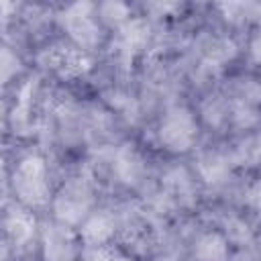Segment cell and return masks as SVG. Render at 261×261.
<instances>
[{"label": "cell", "instance_id": "6da1fadb", "mask_svg": "<svg viewBox=\"0 0 261 261\" xmlns=\"http://www.w3.org/2000/svg\"><path fill=\"white\" fill-rule=\"evenodd\" d=\"M10 186L24 208H43L51 200L47 161L39 153H27L16 163Z\"/></svg>", "mask_w": 261, "mask_h": 261}, {"label": "cell", "instance_id": "7a4b0ae2", "mask_svg": "<svg viewBox=\"0 0 261 261\" xmlns=\"http://www.w3.org/2000/svg\"><path fill=\"white\" fill-rule=\"evenodd\" d=\"M94 206V184L90 175L69 177L59 192L53 196V214L59 224L75 226L92 212Z\"/></svg>", "mask_w": 261, "mask_h": 261}, {"label": "cell", "instance_id": "3957f363", "mask_svg": "<svg viewBox=\"0 0 261 261\" xmlns=\"http://www.w3.org/2000/svg\"><path fill=\"white\" fill-rule=\"evenodd\" d=\"M159 141L171 153H186L198 139V122L186 104H173L165 110L159 122Z\"/></svg>", "mask_w": 261, "mask_h": 261}, {"label": "cell", "instance_id": "277c9868", "mask_svg": "<svg viewBox=\"0 0 261 261\" xmlns=\"http://www.w3.org/2000/svg\"><path fill=\"white\" fill-rule=\"evenodd\" d=\"M57 20L77 49L88 53L90 49H96L100 45V24L96 20V4L92 2L69 4L59 12Z\"/></svg>", "mask_w": 261, "mask_h": 261}, {"label": "cell", "instance_id": "5b68a950", "mask_svg": "<svg viewBox=\"0 0 261 261\" xmlns=\"http://www.w3.org/2000/svg\"><path fill=\"white\" fill-rule=\"evenodd\" d=\"M39 63L45 69H51L61 80H75L92 69V57L75 45L65 43H55L43 49L39 55Z\"/></svg>", "mask_w": 261, "mask_h": 261}, {"label": "cell", "instance_id": "8992f818", "mask_svg": "<svg viewBox=\"0 0 261 261\" xmlns=\"http://www.w3.org/2000/svg\"><path fill=\"white\" fill-rule=\"evenodd\" d=\"M161 198L167 206H181L192 208L198 198L196 181L188 167L184 165H171L161 175Z\"/></svg>", "mask_w": 261, "mask_h": 261}, {"label": "cell", "instance_id": "52a82bcc", "mask_svg": "<svg viewBox=\"0 0 261 261\" xmlns=\"http://www.w3.org/2000/svg\"><path fill=\"white\" fill-rule=\"evenodd\" d=\"M37 90H39V77L29 75L16 92L14 106L8 108V126L18 137L33 135V102L37 98Z\"/></svg>", "mask_w": 261, "mask_h": 261}, {"label": "cell", "instance_id": "ba28073f", "mask_svg": "<svg viewBox=\"0 0 261 261\" xmlns=\"http://www.w3.org/2000/svg\"><path fill=\"white\" fill-rule=\"evenodd\" d=\"M112 171L122 186L137 188L145 177L147 165L141 151L133 143H122L112 151Z\"/></svg>", "mask_w": 261, "mask_h": 261}, {"label": "cell", "instance_id": "9c48e42d", "mask_svg": "<svg viewBox=\"0 0 261 261\" xmlns=\"http://www.w3.org/2000/svg\"><path fill=\"white\" fill-rule=\"evenodd\" d=\"M149 22L145 18H128L124 24L118 27L116 33V53L122 65H130L135 55L147 45L149 41Z\"/></svg>", "mask_w": 261, "mask_h": 261}, {"label": "cell", "instance_id": "30bf717a", "mask_svg": "<svg viewBox=\"0 0 261 261\" xmlns=\"http://www.w3.org/2000/svg\"><path fill=\"white\" fill-rule=\"evenodd\" d=\"M232 161L228 151L222 149H206L196 159V171L200 179L210 188H220L228 181L232 171Z\"/></svg>", "mask_w": 261, "mask_h": 261}, {"label": "cell", "instance_id": "8fae6325", "mask_svg": "<svg viewBox=\"0 0 261 261\" xmlns=\"http://www.w3.org/2000/svg\"><path fill=\"white\" fill-rule=\"evenodd\" d=\"M2 228L14 247L24 249L37 234V218L29 208L10 206L2 218Z\"/></svg>", "mask_w": 261, "mask_h": 261}, {"label": "cell", "instance_id": "7c38bea8", "mask_svg": "<svg viewBox=\"0 0 261 261\" xmlns=\"http://www.w3.org/2000/svg\"><path fill=\"white\" fill-rule=\"evenodd\" d=\"M75 239L65 224H47L43 228L45 261H75Z\"/></svg>", "mask_w": 261, "mask_h": 261}, {"label": "cell", "instance_id": "4fadbf2b", "mask_svg": "<svg viewBox=\"0 0 261 261\" xmlns=\"http://www.w3.org/2000/svg\"><path fill=\"white\" fill-rule=\"evenodd\" d=\"M116 232V216L110 210H96L90 212L84 222L80 224V237L86 247H100L106 245Z\"/></svg>", "mask_w": 261, "mask_h": 261}, {"label": "cell", "instance_id": "5bb4252c", "mask_svg": "<svg viewBox=\"0 0 261 261\" xmlns=\"http://www.w3.org/2000/svg\"><path fill=\"white\" fill-rule=\"evenodd\" d=\"M196 261H228V241L218 230L204 232L194 247Z\"/></svg>", "mask_w": 261, "mask_h": 261}, {"label": "cell", "instance_id": "9a60e30c", "mask_svg": "<svg viewBox=\"0 0 261 261\" xmlns=\"http://www.w3.org/2000/svg\"><path fill=\"white\" fill-rule=\"evenodd\" d=\"M228 110L230 102L224 94H210L200 102V114L204 122L212 128H218L228 120Z\"/></svg>", "mask_w": 261, "mask_h": 261}, {"label": "cell", "instance_id": "2e32d148", "mask_svg": "<svg viewBox=\"0 0 261 261\" xmlns=\"http://www.w3.org/2000/svg\"><path fill=\"white\" fill-rule=\"evenodd\" d=\"M232 165H243V167H255L259 163V137L247 135L245 139H241L234 149L228 153Z\"/></svg>", "mask_w": 261, "mask_h": 261}, {"label": "cell", "instance_id": "e0dca14e", "mask_svg": "<svg viewBox=\"0 0 261 261\" xmlns=\"http://www.w3.org/2000/svg\"><path fill=\"white\" fill-rule=\"evenodd\" d=\"M102 98L116 112H120L128 122H137L139 120V104H137V100L130 94H126L122 90H106L102 94Z\"/></svg>", "mask_w": 261, "mask_h": 261}, {"label": "cell", "instance_id": "ac0fdd59", "mask_svg": "<svg viewBox=\"0 0 261 261\" xmlns=\"http://www.w3.org/2000/svg\"><path fill=\"white\" fill-rule=\"evenodd\" d=\"M96 14L98 18L108 24V27H120L128 20V14H130V8L128 4L124 2H116V0H110V2H102L96 6Z\"/></svg>", "mask_w": 261, "mask_h": 261}, {"label": "cell", "instance_id": "d6986e66", "mask_svg": "<svg viewBox=\"0 0 261 261\" xmlns=\"http://www.w3.org/2000/svg\"><path fill=\"white\" fill-rule=\"evenodd\" d=\"M228 102H230L228 116H230V120L237 128L251 130V128L257 126V122H259L257 106H251V104H245V102H234V100H228Z\"/></svg>", "mask_w": 261, "mask_h": 261}, {"label": "cell", "instance_id": "ffe728a7", "mask_svg": "<svg viewBox=\"0 0 261 261\" xmlns=\"http://www.w3.org/2000/svg\"><path fill=\"white\" fill-rule=\"evenodd\" d=\"M218 10H222L226 20L241 24L247 18H257L259 4L257 2H222V4H218Z\"/></svg>", "mask_w": 261, "mask_h": 261}, {"label": "cell", "instance_id": "44dd1931", "mask_svg": "<svg viewBox=\"0 0 261 261\" xmlns=\"http://www.w3.org/2000/svg\"><path fill=\"white\" fill-rule=\"evenodd\" d=\"M84 261H135L130 255L124 251L110 247V245H100V247H86L82 253Z\"/></svg>", "mask_w": 261, "mask_h": 261}, {"label": "cell", "instance_id": "7402d4cb", "mask_svg": "<svg viewBox=\"0 0 261 261\" xmlns=\"http://www.w3.org/2000/svg\"><path fill=\"white\" fill-rule=\"evenodd\" d=\"M261 98V92H259V84L257 80L253 77H245V80H237L234 82V88H232V98L234 102H245V104H251V106H257Z\"/></svg>", "mask_w": 261, "mask_h": 261}, {"label": "cell", "instance_id": "603a6c76", "mask_svg": "<svg viewBox=\"0 0 261 261\" xmlns=\"http://www.w3.org/2000/svg\"><path fill=\"white\" fill-rule=\"evenodd\" d=\"M224 226H226V234H224L226 241H234L239 245H249L251 243L253 232H251V228H249V224L245 220H241V218H226Z\"/></svg>", "mask_w": 261, "mask_h": 261}, {"label": "cell", "instance_id": "cb8c5ba5", "mask_svg": "<svg viewBox=\"0 0 261 261\" xmlns=\"http://www.w3.org/2000/svg\"><path fill=\"white\" fill-rule=\"evenodd\" d=\"M18 69H20V59L8 47L0 45V86L6 84L12 75H16Z\"/></svg>", "mask_w": 261, "mask_h": 261}, {"label": "cell", "instance_id": "d4e9b609", "mask_svg": "<svg viewBox=\"0 0 261 261\" xmlns=\"http://www.w3.org/2000/svg\"><path fill=\"white\" fill-rule=\"evenodd\" d=\"M147 8L153 12V16H167L169 12L177 10L179 6L175 2H153V4H147Z\"/></svg>", "mask_w": 261, "mask_h": 261}, {"label": "cell", "instance_id": "484cf974", "mask_svg": "<svg viewBox=\"0 0 261 261\" xmlns=\"http://www.w3.org/2000/svg\"><path fill=\"white\" fill-rule=\"evenodd\" d=\"M245 202H247L253 210L259 208V184H257V181H253V184L249 186V190H245Z\"/></svg>", "mask_w": 261, "mask_h": 261}, {"label": "cell", "instance_id": "4316f807", "mask_svg": "<svg viewBox=\"0 0 261 261\" xmlns=\"http://www.w3.org/2000/svg\"><path fill=\"white\" fill-rule=\"evenodd\" d=\"M8 126V106L4 100H0V133H4Z\"/></svg>", "mask_w": 261, "mask_h": 261}, {"label": "cell", "instance_id": "83f0119b", "mask_svg": "<svg viewBox=\"0 0 261 261\" xmlns=\"http://www.w3.org/2000/svg\"><path fill=\"white\" fill-rule=\"evenodd\" d=\"M251 57L253 63H259V33H255L251 39Z\"/></svg>", "mask_w": 261, "mask_h": 261}, {"label": "cell", "instance_id": "f1b7e54d", "mask_svg": "<svg viewBox=\"0 0 261 261\" xmlns=\"http://www.w3.org/2000/svg\"><path fill=\"white\" fill-rule=\"evenodd\" d=\"M230 261H257V257H255L251 251H241V253L232 255Z\"/></svg>", "mask_w": 261, "mask_h": 261}, {"label": "cell", "instance_id": "f546056e", "mask_svg": "<svg viewBox=\"0 0 261 261\" xmlns=\"http://www.w3.org/2000/svg\"><path fill=\"white\" fill-rule=\"evenodd\" d=\"M8 257H10V247L4 241V237L0 234V261H8Z\"/></svg>", "mask_w": 261, "mask_h": 261}, {"label": "cell", "instance_id": "4dcf8cb0", "mask_svg": "<svg viewBox=\"0 0 261 261\" xmlns=\"http://www.w3.org/2000/svg\"><path fill=\"white\" fill-rule=\"evenodd\" d=\"M4 177H6V163H4V157L0 155V186H2Z\"/></svg>", "mask_w": 261, "mask_h": 261}]
</instances>
